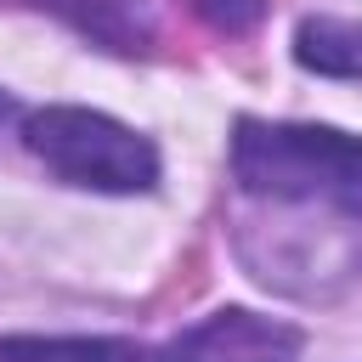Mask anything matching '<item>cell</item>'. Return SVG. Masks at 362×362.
Returning <instances> with one entry per match:
<instances>
[{
	"mask_svg": "<svg viewBox=\"0 0 362 362\" xmlns=\"http://www.w3.org/2000/svg\"><path fill=\"white\" fill-rule=\"evenodd\" d=\"M23 141L68 187H85V192H153L158 187V147L141 130L119 124L113 113L51 102L23 119Z\"/></svg>",
	"mask_w": 362,
	"mask_h": 362,
	"instance_id": "cell-2",
	"label": "cell"
},
{
	"mask_svg": "<svg viewBox=\"0 0 362 362\" xmlns=\"http://www.w3.org/2000/svg\"><path fill=\"white\" fill-rule=\"evenodd\" d=\"M232 181L243 198H260V204L339 209L362 221V136H345L334 124L238 119Z\"/></svg>",
	"mask_w": 362,
	"mask_h": 362,
	"instance_id": "cell-1",
	"label": "cell"
},
{
	"mask_svg": "<svg viewBox=\"0 0 362 362\" xmlns=\"http://www.w3.org/2000/svg\"><path fill=\"white\" fill-rule=\"evenodd\" d=\"M294 62L322 79H356L362 85V23L351 17H305L294 28Z\"/></svg>",
	"mask_w": 362,
	"mask_h": 362,
	"instance_id": "cell-5",
	"label": "cell"
},
{
	"mask_svg": "<svg viewBox=\"0 0 362 362\" xmlns=\"http://www.w3.org/2000/svg\"><path fill=\"white\" fill-rule=\"evenodd\" d=\"M260 11H266V0H198V17H204L209 28H221V34H243V28H255Z\"/></svg>",
	"mask_w": 362,
	"mask_h": 362,
	"instance_id": "cell-7",
	"label": "cell"
},
{
	"mask_svg": "<svg viewBox=\"0 0 362 362\" xmlns=\"http://www.w3.org/2000/svg\"><path fill=\"white\" fill-rule=\"evenodd\" d=\"M0 362H141L130 339L107 334H6Z\"/></svg>",
	"mask_w": 362,
	"mask_h": 362,
	"instance_id": "cell-6",
	"label": "cell"
},
{
	"mask_svg": "<svg viewBox=\"0 0 362 362\" xmlns=\"http://www.w3.org/2000/svg\"><path fill=\"white\" fill-rule=\"evenodd\" d=\"M40 6L107 51H147L153 45V0H40Z\"/></svg>",
	"mask_w": 362,
	"mask_h": 362,
	"instance_id": "cell-4",
	"label": "cell"
},
{
	"mask_svg": "<svg viewBox=\"0 0 362 362\" xmlns=\"http://www.w3.org/2000/svg\"><path fill=\"white\" fill-rule=\"evenodd\" d=\"M305 345V334L294 322L243 311V305H221L204 322H192L187 334H175L153 362H294Z\"/></svg>",
	"mask_w": 362,
	"mask_h": 362,
	"instance_id": "cell-3",
	"label": "cell"
}]
</instances>
